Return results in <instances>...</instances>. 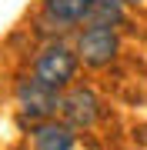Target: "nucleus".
Segmentation results:
<instances>
[{
  "instance_id": "obj_1",
  "label": "nucleus",
  "mask_w": 147,
  "mask_h": 150,
  "mask_svg": "<svg viewBox=\"0 0 147 150\" xmlns=\"http://www.w3.org/2000/svg\"><path fill=\"white\" fill-rule=\"evenodd\" d=\"M13 100H17V117H20L23 127H33V123L40 120H50L60 113V90H54V87L40 83L33 74L20 77L13 87Z\"/></svg>"
},
{
  "instance_id": "obj_2",
  "label": "nucleus",
  "mask_w": 147,
  "mask_h": 150,
  "mask_svg": "<svg viewBox=\"0 0 147 150\" xmlns=\"http://www.w3.org/2000/svg\"><path fill=\"white\" fill-rule=\"evenodd\" d=\"M77 67H80L77 50L67 47V43H60V40H54V43H47V47L33 57V70L30 74L37 77L40 83H47V87H54V90L64 93L67 87H74Z\"/></svg>"
},
{
  "instance_id": "obj_3",
  "label": "nucleus",
  "mask_w": 147,
  "mask_h": 150,
  "mask_svg": "<svg viewBox=\"0 0 147 150\" xmlns=\"http://www.w3.org/2000/svg\"><path fill=\"white\" fill-rule=\"evenodd\" d=\"M74 50L84 67L104 70L120 57V33L114 27H80V33L74 40Z\"/></svg>"
},
{
  "instance_id": "obj_4",
  "label": "nucleus",
  "mask_w": 147,
  "mask_h": 150,
  "mask_svg": "<svg viewBox=\"0 0 147 150\" xmlns=\"http://www.w3.org/2000/svg\"><path fill=\"white\" fill-rule=\"evenodd\" d=\"M100 97L84 83H74L60 93V120L70 123L74 130H90L100 120Z\"/></svg>"
},
{
  "instance_id": "obj_5",
  "label": "nucleus",
  "mask_w": 147,
  "mask_h": 150,
  "mask_svg": "<svg viewBox=\"0 0 147 150\" xmlns=\"http://www.w3.org/2000/svg\"><path fill=\"white\" fill-rule=\"evenodd\" d=\"M94 0H44L40 7V23H47V30H70L77 23L87 20Z\"/></svg>"
},
{
  "instance_id": "obj_6",
  "label": "nucleus",
  "mask_w": 147,
  "mask_h": 150,
  "mask_svg": "<svg viewBox=\"0 0 147 150\" xmlns=\"http://www.w3.org/2000/svg\"><path fill=\"white\" fill-rule=\"evenodd\" d=\"M74 147H77V130L57 117L30 127V150H74Z\"/></svg>"
},
{
  "instance_id": "obj_7",
  "label": "nucleus",
  "mask_w": 147,
  "mask_h": 150,
  "mask_svg": "<svg viewBox=\"0 0 147 150\" xmlns=\"http://www.w3.org/2000/svg\"><path fill=\"white\" fill-rule=\"evenodd\" d=\"M124 20H127V4L124 0H94L84 27H114L117 30Z\"/></svg>"
},
{
  "instance_id": "obj_8",
  "label": "nucleus",
  "mask_w": 147,
  "mask_h": 150,
  "mask_svg": "<svg viewBox=\"0 0 147 150\" xmlns=\"http://www.w3.org/2000/svg\"><path fill=\"white\" fill-rule=\"evenodd\" d=\"M124 4H141V0H124Z\"/></svg>"
}]
</instances>
